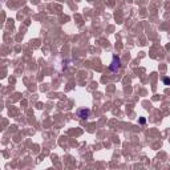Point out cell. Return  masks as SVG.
<instances>
[{
  "label": "cell",
  "mask_w": 170,
  "mask_h": 170,
  "mask_svg": "<svg viewBox=\"0 0 170 170\" xmlns=\"http://www.w3.org/2000/svg\"><path fill=\"white\" fill-rule=\"evenodd\" d=\"M89 109H80L79 110V117L80 118H83V120H85V118H88V116H89Z\"/></svg>",
  "instance_id": "2"
},
{
  "label": "cell",
  "mask_w": 170,
  "mask_h": 170,
  "mask_svg": "<svg viewBox=\"0 0 170 170\" xmlns=\"http://www.w3.org/2000/svg\"><path fill=\"white\" fill-rule=\"evenodd\" d=\"M118 68H120V58L114 56L113 57V63H112V65H110V69H112L113 72H116Z\"/></svg>",
  "instance_id": "1"
}]
</instances>
